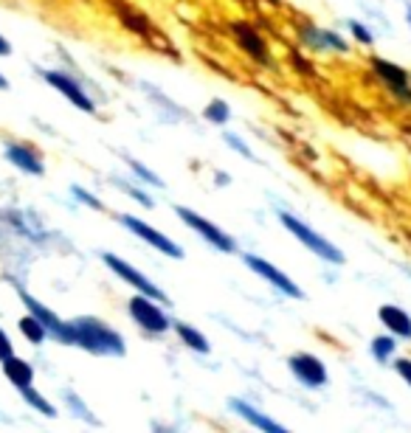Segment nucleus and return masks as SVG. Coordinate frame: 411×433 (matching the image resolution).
<instances>
[{
    "label": "nucleus",
    "instance_id": "9",
    "mask_svg": "<svg viewBox=\"0 0 411 433\" xmlns=\"http://www.w3.org/2000/svg\"><path fill=\"white\" fill-rule=\"evenodd\" d=\"M372 73L386 84V88L403 102V104H411V84H408V73L400 68V65H394V62H389V59H372Z\"/></svg>",
    "mask_w": 411,
    "mask_h": 433
},
{
    "label": "nucleus",
    "instance_id": "21",
    "mask_svg": "<svg viewBox=\"0 0 411 433\" xmlns=\"http://www.w3.org/2000/svg\"><path fill=\"white\" fill-rule=\"evenodd\" d=\"M394 352H397L394 335H378V338L372 340V355H375L378 363H389V360L394 358Z\"/></svg>",
    "mask_w": 411,
    "mask_h": 433
},
{
    "label": "nucleus",
    "instance_id": "16",
    "mask_svg": "<svg viewBox=\"0 0 411 433\" xmlns=\"http://www.w3.org/2000/svg\"><path fill=\"white\" fill-rule=\"evenodd\" d=\"M378 315H381L383 326H386L394 338H408V340H411V315H408L405 310H400V307H394V304H383V307L378 310Z\"/></svg>",
    "mask_w": 411,
    "mask_h": 433
},
{
    "label": "nucleus",
    "instance_id": "22",
    "mask_svg": "<svg viewBox=\"0 0 411 433\" xmlns=\"http://www.w3.org/2000/svg\"><path fill=\"white\" fill-rule=\"evenodd\" d=\"M228 116H231V110H228V104L223 99L209 102V104H206V110H203V118H209L212 124H226Z\"/></svg>",
    "mask_w": 411,
    "mask_h": 433
},
{
    "label": "nucleus",
    "instance_id": "29",
    "mask_svg": "<svg viewBox=\"0 0 411 433\" xmlns=\"http://www.w3.org/2000/svg\"><path fill=\"white\" fill-rule=\"evenodd\" d=\"M73 194H76V197H79V200H85V203H88V205H93V208H102V203H99V200H96V197H93V194H88V192H82V189H79V186H76V189H73Z\"/></svg>",
    "mask_w": 411,
    "mask_h": 433
},
{
    "label": "nucleus",
    "instance_id": "23",
    "mask_svg": "<svg viewBox=\"0 0 411 433\" xmlns=\"http://www.w3.org/2000/svg\"><path fill=\"white\" fill-rule=\"evenodd\" d=\"M121 23H125V28L133 31V34H141V37L149 34V23L136 12H121Z\"/></svg>",
    "mask_w": 411,
    "mask_h": 433
},
{
    "label": "nucleus",
    "instance_id": "6",
    "mask_svg": "<svg viewBox=\"0 0 411 433\" xmlns=\"http://www.w3.org/2000/svg\"><path fill=\"white\" fill-rule=\"evenodd\" d=\"M102 259H104V265H107V268H110V270H113V273H116L121 282H125V284L136 287L138 293H144V295H149V298L170 301V298H167V293H163L161 287H155V284H152V282H149V279H147L141 270H136L133 265H127L125 259H118V256H113V253H104Z\"/></svg>",
    "mask_w": 411,
    "mask_h": 433
},
{
    "label": "nucleus",
    "instance_id": "28",
    "mask_svg": "<svg viewBox=\"0 0 411 433\" xmlns=\"http://www.w3.org/2000/svg\"><path fill=\"white\" fill-rule=\"evenodd\" d=\"M226 141H228V147H234V149H237V152H242L245 158H251V149L245 147V144H242V141H239L237 136H226Z\"/></svg>",
    "mask_w": 411,
    "mask_h": 433
},
{
    "label": "nucleus",
    "instance_id": "26",
    "mask_svg": "<svg viewBox=\"0 0 411 433\" xmlns=\"http://www.w3.org/2000/svg\"><path fill=\"white\" fill-rule=\"evenodd\" d=\"M12 355H15V343L3 329H0V363H3L6 358H12Z\"/></svg>",
    "mask_w": 411,
    "mask_h": 433
},
{
    "label": "nucleus",
    "instance_id": "8",
    "mask_svg": "<svg viewBox=\"0 0 411 433\" xmlns=\"http://www.w3.org/2000/svg\"><path fill=\"white\" fill-rule=\"evenodd\" d=\"M121 223H125V228L130 231V234H136L138 239H144L147 245H152L155 250H161V253H167L170 259H181L183 256V250H181V245L178 242H172L170 237H163L161 231H155L152 225H147L144 220H138V217H121Z\"/></svg>",
    "mask_w": 411,
    "mask_h": 433
},
{
    "label": "nucleus",
    "instance_id": "12",
    "mask_svg": "<svg viewBox=\"0 0 411 433\" xmlns=\"http://www.w3.org/2000/svg\"><path fill=\"white\" fill-rule=\"evenodd\" d=\"M46 76V82L51 84V88H57L73 107H79V110H85V113H93L96 110V104H93V99L85 93L76 84V79H71V73H60V71H48V73H43Z\"/></svg>",
    "mask_w": 411,
    "mask_h": 433
},
{
    "label": "nucleus",
    "instance_id": "20",
    "mask_svg": "<svg viewBox=\"0 0 411 433\" xmlns=\"http://www.w3.org/2000/svg\"><path fill=\"white\" fill-rule=\"evenodd\" d=\"M20 397L26 400V405H31L37 414H43V416H57V408L43 397V394H39V391H34V388L31 385H26V388H20Z\"/></svg>",
    "mask_w": 411,
    "mask_h": 433
},
{
    "label": "nucleus",
    "instance_id": "19",
    "mask_svg": "<svg viewBox=\"0 0 411 433\" xmlns=\"http://www.w3.org/2000/svg\"><path fill=\"white\" fill-rule=\"evenodd\" d=\"M175 332H178V338H181V340L189 346V349L200 352V355H206V352H209V340H206V335H203V332H197L194 326L175 324Z\"/></svg>",
    "mask_w": 411,
    "mask_h": 433
},
{
    "label": "nucleus",
    "instance_id": "25",
    "mask_svg": "<svg viewBox=\"0 0 411 433\" xmlns=\"http://www.w3.org/2000/svg\"><path fill=\"white\" fill-rule=\"evenodd\" d=\"M349 28H352V34H355V39H358V42H363V46H372V34H369V28H366L363 23L352 20V23H349Z\"/></svg>",
    "mask_w": 411,
    "mask_h": 433
},
{
    "label": "nucleus",
    "instance_id": "14",
    "mask_svg": "<svg viewBox=\"0 0 411 433\" xmlns=\"http://www.w3.org/2000/svg\"><path fill=\"white\" fill-rule=\"evenodd\" d=\"M231 408H234L237 416H242L251 427H259V430H268V433H284V430H287L282 422L265 416L259 408H254L251 403H245V400H231Z\"/></svg>",
    "mask_w": 411,
    "mask_h": 433
},
{
    "label": "nucleus",
    "instance_id": "32",
    "mask_svg": "<svg viewBox=\"0 0 411 433\" xmlns=\"http://www.w3.org/2000/svg\"><path fill=\"white\" fill-rule=\"evenodd\" d=\"M408 23H411V9H408Z\"/></svg>",
    "mask_w": 411,
    "mask_h": 433
},
{
    "label": "nucleus",
    "instance_id": "18",
    "mask_svg": "<svg viewBox=\"0 0 411 433\" xmlns=\"http://www.w3.org/2000/svg\"><path fill=\"white\" fill-rule=\"evenodd\" d=\"M17 329H20V332H23V335L34 343V346H39V343H43V340L48 338V329L43 326V321H39L37 315H31V313H28V315H23V318L17 321Z\"/></svg>",
    "mask_w": 411,
    "mask_h": 433
},
{
    "label": "nucleus",
    "instance_id": "30",
    "mask_svg": "<svg viewBox=\"0 0 411 433\" xmlns=\"http://www.w3.org/2000/svg\"><path fill=\"white\" fill-rule=\"evenodd\" d=\"M9 54H12L9 39H6V37H0V57H9Z\"/></svg>",
    "mask_w": 411,
    "mask_h": 433
},
{
    "label": "nucleus",
    "instance_id": "27",
    "mask_svg": "<svg viewBox=\"0 0 411 433\" xmlns=\"http://www.w3.org/2000/svg\"><path fill=\"white\" fill-rule=\"evenodd\" d=\"M394 369H397V374H400V377L408 383V388H411V360H408V358H400V360L394 363Z\"/></svg>",
    "mask_w": 411,
    "mask_h": 433
},
{
    "label": "nucleus",
    "instance_id": "5",
    "mask_svg": "<svg viewBox=\"0 0 411 433\" xmlns=\"http://www.w3.org/2000/svg\"><path fill=\"white\" fill-rule=\"evenodd\" d=\"M175 214L181 217V220L197 234V237H203L206 242H209L212 248H217V250H223V253H234L237 250V242L228 237V231H223V228H217L214 223H209L206 217H200V214H194L192 208H183V205H178L175 208Z\"/></svg>",
    "mask_w": 411,
    "mask_h": 433
},
{
    "label": "nucleus",
    "instance_id": "24",
    "mask_svg": "<svg viewBox=\"0 0 411 433\" xmlns=\"http://www.w3.org/2000/svg\"><path fill=\"white\" fill-rule=\"evenodd\" d=\"M130 169L136 172V175H138V178H141L144 183H149V186H163V183H161V181H158V178L152 175V172H149V169H147L144 163H138V160H130Z\"/></svg>",
    "mask_w": 411,
    "mask_h": 433
},
{
    "label": "nucleus",
    "instance_id": "31",
    "mask_svg": "<svg viewBox=\"0 0 411 433\" xmlns=\"http://www.w3.org/2000/svg\"><path fill=\"white\" fill-rule=\"evenodd\" d=\"M9 88V82H6V76L3 73H0V91H6Z\"/></svg>",
    "mask_w": 411,
    "mask_h": 433
},
{
    "label": "nucleus",
    "instance_id": "1",
    "mask_svg": "<svg viewBox=\"0 0 411 433\" xmlns=\"http://www.w3.org/2000/svg\"><path fill=\"white\" fill-rule=\"evenodd\" d=\"M71 324H73V332H76V346H82L85 352L102 355V358H121L127 352L121 332H116L104 321H99V318H76Z\"/></svg>",
    "mask_w": 411,
    "mask_h": 433
},
{
    "label": "nucleus",
    "instance_id": "13",
    "mask_svg": "<svg viewBox=\"0 0 411 433\" xmlns=\"http://www.w3.org/2000/svg\"><path fill=\"white\" fill-rule=\"evenodd\" d=\"M302 37L310 48L316 51H336V54H347L349 46H347V39L330 28H316V26H302Z\"/></svg>",
    "mask_w": 411,
    "mask_h": 433
},
{
    "label": "nucleus",
    "instance_id": "2",
    "mask_svg": "<svg viewBox=\"0 0 411 433\" xmlns=\"http://www.w3.org/2000/svg\"><path fill=\"white\" fill-rule=\"evenodd\" d=\"M282 225L291 231L304 248H310L318 259H324V262H330V265H341V262H344V253H341L330 239H324L318 231H313L310 225H304L302 220H296L293 214H282Z\"/></svg>",
    "mask_w": 411,
    "mask_h": 433
},
{
    "label": "nucleus",
    "instance_id": "4",
    "mask_svg": "<svg viewBox=\"0 0 411 433\" xmlns=\"http://www.w3.org/2000/svg\"><path fill=\"white\" fill-rule=\"evenodd\" d=\"M20 298H23L26 310L43 321V326L48 329V338H54L57 343H65V346H71V343L76 346V332H73V324L71 321H62L54 310H48L46 304H39V301L34 295H28L26 290H20Z\"/></svg>",
    "mask_w": 411,
    "mask_h": 433
},
{
    "label": "nucleus",
    "instance_id": "3",
    "mask_svg": "<svg viewBox=\"0 0 411 433\" xmlns=\"http://www.w3.org/2000/svg\"><path fill=\"white\" fill-rule=\"evenodd\" d=\"M127 310H130L133 321H136L144 332H149V335H163V332L172 326V321L167 318V313H163V310L155 304V301H152L149 295H144V293H136V295L130 298Z\"/></svg>",
    "mask_w": 411,
    "mask_h": 433
},
{
    "label": "nucleus",
    "instance_id": "11",
    "mask_svg": "<svg viewBox=\"0 0 411 433\" xmlns=\"http://www.w3.org/2000/svg\"><path fill=\"white\" fill-rule=\"evenodd\" d=\"M287 366H291L293 377H296L304 388H321V385H327V366H324L316 355L299 352V355H293L291 360H287Z\"/></svg>",
    "mask_w": 411,
    "mask_h": 433
},
{
    "label": "nucleus",
    "instance_id": "7",
    "mask_svg": "<svg viewBox=\"0 0 411 433\" xmlns=\"http://www.w3.org/2000/svg\"><path fill=\"white\" fill-rule=\"evenodd\" d=\"M245 259V265H248L257 276H262L268 284H273L282 295H287V298H304V290L291 279V276H287V273H282L279 268H273L271 262H265V259H259V256H242Z\"/></svg>",
    "mask_w": 411,
    "mask_h": 433
},
{
    "label": "nucleus",
    "instance_id": "17",
    "mask_svg": "<svg viewBox=\"0 0 411 433\" xmlns=\"http://www.w3.org/2000/svg\"><path fill=\"white\" fill-rule=\"evenodd\" d=\"M3 374H6V380L17 388V391L34 383V369H31V363L23 360V358H15V355L3 360Z\"/></svg>",
    "mask_w": 411,
    "mask_h": 433
},
{
    "label": "nucleus",
    "instance_id": "15",
    "mask_svg": "<svg viewBox=\"0 0 411 433\" xmlns=\"http://www.w3.org/2000/svg\"><path fill=\"white\" fill-rule=\"evenodd\" d=\"M6 158H9V163H15L20 172H26V175H43V172H46V166H43V160H39V155H37L31 147H26V144H9V147H6Z\"/></svg>",
    "mask_w": 411,
    "mask_h": 433
},
{
    "label": "nucleus",
    "instance_id": "10",
    "mask_svg": "<svg viewBox=\"0 0 411 433\" xmlns=\"http://www.w3.org/2000/svg\"><path fill=\"white\" fill-rule=\"evenodd\" d=\"M228 28H231V34H234V39H237V46H239L245 54H248L254 62H259V65H268V62H271L268 42L262 39V34H259L251 23H231Z\"/></svg>",
    "mask_w": 411,
    "mask_h": 433
}]
</instances>
